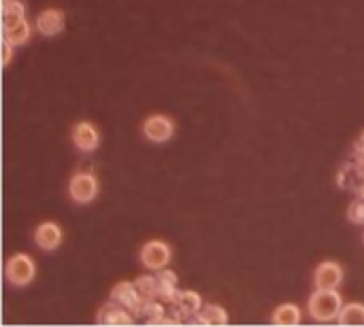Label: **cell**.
<instances>
[{
  "mask_svg": "<svg viewBox=\"0 0 364 327\" xmlns=\"http://www.w3.org/2000/svg\"><path fill=\"white\" fill-rule=\"evenodd\" d=\"M111 300L118 302L120 306H124L126 310H130L134 317H138V312H141L145 300L141 297V293L136 291V285L130 283V281H122L113 287V291H111Z\"/></svg>",
  "mask_w": 364,
  "mask_h": 327,
  "instance_id": "obj_4",
  "label": "cell"
},
{
  "mask_svg": "<svg viewBox=\"0 0 364 327\" xmlns=\"http://www.w3.org/2000/svg\"><path fill=\"white\" fill-rule=\"evenodd\" d=\"M273 323L282 327H294L300 323V308L296 304H282L273 312Z\"/></svg>",
  "mask_w": 364,
  "mask_h": 327,
  "instance_id": "obj_15",
  "label": "cell"
},
{
  "mask_svg": "<svg viewBox=\"0 0 364 327\" xmlns=\"http://www.w3.org/2000/svg\"><path fill=\"white\" fill-rule=\"evenodd\" d=\"M164 317H166L164 306H162L158 300H149V302L143 304V308H141V312H138L136 319H143V321L149 323V325H160V323L164 321Z\"/></svg>",
  "mask_w": 364,
  "mask_h": 327,
  "instance_id": "obj_17",
  "label": "cell"
},
{
  "mask_svg": "<svg viewBox=\"0 0 364 327\" xmlns=\"http://www.w3.org/2000/svg\"><path fill=\"white\" fill-rule=\"evenodd\" d=\"M5 39H9L15 47L28 43V39H30V24H28L26 19H19L17 24L7 26L5 28Z\"/></svg>",
  "mask_w": 364,
  "mask_h": 327,
  "instance_id": "obj_16",
  "label": "cell"
},
{
  "mask_svg": "<svg viewBox=\"0 0 364 327\" xmlns=\"http://www.w3.org/2000/svg\"><path fill=\"white\" fill-rule=\"evenodd\" d=\"M341 310H343V300L337 289H318L309 297V315L320 323L339 319Z\"/></svg>",
  "mask_w": 364,
  "mask_h": 327,
  "instance_id": "obj_1",
  "label": "cell"
},
{
  "mask_svg": "<svg viewBox=\"0 0 364 327\" xmlns=\"http://www.w3.org/2000/svg\"><path fill=\"white\" fill-rule=\"evenodd\" d=\"M13 43L9 39H3V64L7 66L11 62V57H13Z\"/></svg>",
  "mask_w": 364,
  "mask_h": 327,
  "instance_id": "obj_22",
  "label": "cell"
},
{
  "mask_svg": "<svg viewBox=\"0 0 364 327\" xmlns=\"http://www.w3.org/2000/svg\"><path fill=\"white\" fill-rule=\"evenodd\" d=\"M134 319L136 317L130 310H126L124 306H120L113 300H111V304L102 306L100 312H98V317H96V321L100 325H132Z\"/></svg>",
  "mask_w": 364,
  "mask_h": 327,
  "instance_id": "obj_11",
  "label": "cell"
},
{
  "mask_svg": "<svg viewBox=\"0 0 364 327\" xmlns=\"http://www.w3.org/2000/svg\"><path fill=\"white\" fill-rule=\"evenodd\" d=\"M26 15V7L19 3V0H3V26H11L17 24L19 19H24Z\"/></svg>",
  "mask_w": 364,
  "mask_h": 327,
  "instance_id": "obj_19",
  "label": "cell"
},
{
  "mask_svg": "<svg viewBox=\"0 0 364 327\" xmlns=\"http://www.w3.org/2000/svg\"><path fill=\"white\" fill-rule=\"evenodd\" d=\"M134 285H136V291L141 293V297L145 302L158 300V281H156V277H138L134 281Z\"/></svg>",
  "mask_w": 364,
  "mask_h": 327,
  "instance_id": "obj_20",
  "label": "cell"
},
{
  "mask_svg": "<svg viewBox=\"0 0 364 327\" xmlns=\"http://www.w3.org/2000/svg\"><path fill=\"white\" fill-rule=\"evenodd\" d=\"M313 281L318 289H337L343 281V268L334 261H324L318 265Z\"/></svg>",
  "mask_w": 364,
  "mask_h": 327,
  "instance_id": "obj_9",
  "label": "cell"
},
{
  "mask_svg": "<svg viewBox=\"0 0 364 327\" xmlns=\"http://www.w3.org/2000/svg\"><path fill=\"white\" fill-rule=\"evenodd\" d=\"M356 149H358V151H364V132H362V136H360V140L356 142Z\"/></svg>",
  "mask_w": 364,
  "mask_h": 327,
  "instance_id": "obj_23",
  "label": "cell"
},
{
  "mask_svg": "<svg viewBox=\"0 0 364 327\" xmlns=\"http://www.w3.org/2000/svg\"><path fill=\"white\" fill-rule=\"evenodd\" d=\"M35 272H37V265L35 261L24 255V253H17L13 255L7 265H5V274H7V281L15 287H24L28 285L33 279H35Z\"/></svg>",
  "mask_w": 364,
  "mask_h": 327,
  "instance_id": "obj_2",
  "label": "cell"
},
{
  "mask_svg": "<svg viewBox=\"0 0 364 327\" xmlns=\"http://www.w3.org/2000/svg\"><path fill=\"white\" fill-rule=\"evenodd\" d=\"M158 281V300L162 302H173V297L177 293V274L173 270H158L156 274Z\"/></svg>",
  "mask_w": 364,
  "mask_h": 327,
  "instance_id": "obj_14",
  "label": "cell"
},
{
  "mask_svg": "<svg viewBox=\"0 0 364 327\" xmlns=\"http://www.w3.org/2000/svg\"><path fill=\"white\" fill-rule=\"evenodd\" d=\"M37 30L43 37H55L64 30V13L58 9H45L37 17Z\"/></svg>",
  "mask_w": 364,
  "mask_h": 327,
  "instance_id": "obj_12",
  "label": "cell"
},
{
  "mask_svg": "<svg viewBox=\"0 0 364 327\" xmlns=\"http://www.w3.org/2000/svg\"><path fill=\"white\" fill-rule=\"evenodd\" d=\"M143 134L152 142H166L175 134V124H173V119L166 115H152L145 119Z\"/></svg>",
  "mask_w": 364,
  "mask_h": 327,
  "instance_id": "obj_5",
  "label": "cell"
},
{
  "mask_svg": "<svg viewBox=\"0 0 364 327\" xmlns=\"http://www.w3.org/2000/svg\"><path fill=\"white\" fill-rule=\"evenodd\" d=\"M339 325H349V327H354V325H358V327H362L364 325V304H347V306H343V310H341V315H339Z\"/></svg>",
  "mask_w": 364,
  "mask_h": 327,
  "instance_id": "obj_18",
  "label": "cell"
},
{
  "mask_svg": "<svg viewBox=\"0 0 364 327\" xmlns=\"http://www.w3.org/2000/svg\"><path fill=\"white\" fill-rule=\"evenodd\" d=\"M35 243L43 249V251H53L58 249L62 243V227L53 221H45L37 227L35 232Z\"/></svg>",
  "mask_w": 364,
  "mask_h": 327,
  "instance_id": "obj_10",
  "label": "cell"
},
{
  "mask_svg": "<svg viewBox=\"0 0 364 327\" xmlns=\"http://www.w3.org/2000/svg\"><path fill=\"white\" fill-rule=\"evenodd\" d=\"M171 304L175 306L177 321H188L190 317H194L203 308V300L196 291H177Z\"/></svg>",
  "mask_w": 364,
  "mask_h": 327,
  "instance_id": "obj_8",
  "label": "cell"
},
{
  "mask_svg": "<svg viewBox=\"0 0 364 327\" xmlns=\"http://www.w3.org/2000/svg\"><path fill=\"white\" fill-rule=\"evenodd\" d=\"M188 321L199 323V325H228V315L217 304H207Z\"/></svg>",
  "mask_w": 364,
  "mask_h": 327,
  "instance_id": "obj_13",
  "label": "cell"
},
{
  "mask_svg": "<svg viewBox=\"0 0 364 327\" xmlns=\"http://www.w3.org/2000/svg\"><path fill=\"white\" fill-rule=\"evenodd\" d=\"M71 136H73L75 147L79 149V151H83V153L96 151L98 144H100V134H98L96 126L90 124V122H79V124H75Z\"/></svg>",
  "mask_w": 364,
  "mask_h": 327,
  "instance_id": "obj_7",
  "label": "cell"
},
{
  "mask_svg": "<svg viewBox=\"0 0 364 327\" xmlns=\"http://www.w3.org/2000/svg\"><path fill=\"white\" fill-rule=\"evenodd\" d=\"M69 194L77 204H88L98 196V181L96 176L90 172H77L71 183H69Z\"/></svg>",
  "mask_w": 364,
  "mask_h": 327,
  "instance_id": "obj_3",
  "label": "cell"
},
{
  "mask_svg": "<svg viewBox=\"0 0 364 327\" xmlns=\"http://www.w3.org/2000/svg\"><path fill=\"white\" fill-rule=\"evenodd\" d=\"M141 261L147 270H162L171 261V247L162 241H152L141 249Z\"/></svg>",
  "mask_w": 364,
  "mask_h": 327,
  "instance_id": "obj_6",
  "label": "cell"
},
{
  "mask_svg": "<svg viewBox=\"0 0 364 327\" xmlns=\"http://www.w3.org/2000/svg\"><path fill=\"white\" fill-rule=\"evenodd\" d=\"M349 219L354 221V223H364V198L360 200V202H354L352 206H349Z\"/></svg>",
  "mask_w": 364,
  "mask_h": 327,
  "instance_id": "obj_21",
  "label": "cell"
}]
</instances>
